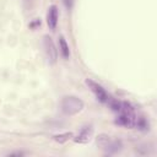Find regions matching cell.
I'll use <instances>...</instances> for the list:
<instances>
[{
	"label": "cell",
	"mask_w": 157,
	"mask_h": 157,
	"mask_svg": "<svg viewBox=\"0 0 157 157\" xmlns=\"http://www.w3.org/2000/svg\"><path fill=\"white\" fill-rule=\"evenodd\" d=\"M60 107H61V110H63L64 114H66V115H75V114L80 113L83 109L85 103L78 97L66 96V97L63 98Z\"/></svg>",
	"instance_id": "cell-1"
},
{
	"label": "cell",
	"mask_w": 157,
	"mask_h": 157,
	"mask_svg": "<svg viewBox=\"0 0 157 157\" xmlns=\"http://www.w3.org/2000/svg\"><path fill=\"white\" fill-rule=\"evenodd\" d=\"M109 141H110V139H109V136L105 135V134H101V135L97 137V145L101 146L102 148H105V146L108 145Z\"/></svg>",
	"instance_id": "cell-8"
},
{
	"label": "cell",
	"mask_w": 157,
	"mask_h": 157,
	"mask_svg": "<svg viewBox=\"0 0 157 157\" xmlns=\"http://www.w3.org/2000/svg\"><path fill=\"white\" fill-rule=\"evenodd\" d=\"M59 48H60V53H61L63 58L69 59V56H70V49H69V44L66 43L64 36H60L59 37Z\"/></svg>",
	"instance_id": "cell-6"
},
{
	"label": "cell",
	"mask_w": 157,
	"mask_h": 157,
	"mask_svg": "<svg viewBox=\"0 0 157 157\" xmlns=\"http://www.w3.org/2000/svg\"><path fill=\"white\" fill-rule=\"evenodd\" d=\"M92 134H93L92 126H85V128L77 134V136L74 137V141L77 142V144H87V142L91 140Z\"/></svg>",
	"instance_id": "cell-5"
},
{
	"label": "cell",
	"mask_w": 157,
	"mask_h": 157,
	"mask_svg": "<svg viewBox=\"0 0 157 157\" xmlns=\"http://www.w3.org/2000/svg\"><path fill=\"white\" fill-rule=\"evenodd\" d=\"M85 83L87 85V87L91 90V92L96 96V98H97L99 102H102V103H108V102H109L110 97H109L108 92H107L99 83L94 82V81L91 80V78H86V80H85Z\"/></svg>",
	"instance_id": "cell-2"
},
{
	"label": "cell",
	"mask_w": 157,
	"mask_h": 157,
	"mask_svg": "<svg viewBox=\"0 0 157 157\" xmlns=\"http://www.w3.org/2000/svg\"><path fill=\"white\" fill-rule=\"evenodd\" d=\"M72 136H74V134L69 131V132H63V134L54 135L53 139H54V141H56V142H59V144H64V142H66L67 140H70Z\"/></svg>",
	"instance_id": "cell-7"
},
{
	"label": "cell",
	"mask_w": 157,
	"mask_h": 157,
	"mask_svg": "<svg viewBox=\"0 0 157 157\" xmlns=\"http://www.w3.org/2000/svg\"><path fill=\"white\" fill-rule=\"evenodd\" d=\"M58 18H59V11L55 5H50L47 12V25L50 29H55L58 25Z\"/></svg>",
	"instance_id": "cell-4"
},
{
	"label": "cell",
	"mask_w": 157,
	"mask_h": 157,
	"mask_svg": "<svg viewBox=\"0 0 157 157\" xmlns=\"http://www.w3.org/2000/svg\"><path fill=\"white\" fill-rule=\"evenodd\" d=\"M43 45H44V49H45V53H47V56L49 58V60L52 63H55L56 58H58V52L55 49L54 42L52 40V38L49 36L43 37Z\"/></svg>",
	"instance_id": "cell-3"
}]
</instances>
